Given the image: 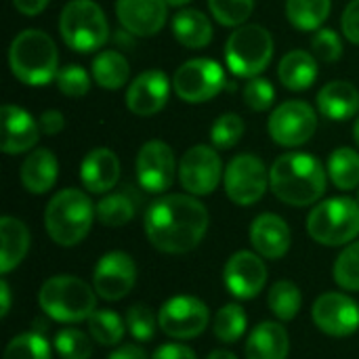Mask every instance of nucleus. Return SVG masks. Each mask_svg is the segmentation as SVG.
<instances>
[{
	"mask_svg": "<svg viewBox=\"0 0 359 359\" xmlns=\"http://www.w3.org/2000/svg\"><path fill=\"white\" fill-rule=\"evenodd\" d=\"M341 25H343V34L347 36V40L359 46V0L349 2V6L343 13Z\"/></svg>",
	"mask_w": 359,
	"mask_h": 359,
	"instance_id": "a18cd8bd",
	"label": "nucleus"
},
{
	"mask_svg": "<svg viewBox=\"0 0 359 359\" xmlns=\"http://www.w3.org/2000/svg\"><path fill=\"white\" fill-rule=\"evenodd\" d=\"M2 359H50V347L42 334L25 332L11 339Z\"/></svg>",
	"mask_w": 359,
	"mask_h": 359,
	"instance_id": "c9c22d12",
	"label": "nucleus"
},
{
	"mask_svg": "<svg viewBox=\"0 0 359 359\" xmlns=\"http://www.w3.org/2000/svg\"><path fill=\"white\" fill-rule=\"evenodd\" d=\"M38 301L48 318L63 324L88 320L97 309V292L76 276H55L46 280Z\"/></svg>",
	"mask_w": 359,
	"mask_h": 359,
	"instance_id": "39448f33",
	"label": "nucleus"
},
{
	"mask_svg": "<svg viewBox=\"0 0 359 359\" xmlns=\"http://www.w3.org/2000/svg\"><path fill=\"white\" fill-rule=\"evenodd\" d=\"M59 32L63 42L76 53H93L109 38L105 13L93 0H69L61 11Z\"/></svg>",
	"mask_w": 359,
	"mask_h": 359,
	"instance_id": "423d86ee",
	"label": "nucleus"
},
{
	"mask_svg": "<svg viewBox=\"0 0 359 359\" xmlns=\"http://www.w3.org/2000/svg\"><path fill=\"white\" fill-rule=\"evenodd\" d=\"M175 154L164 141H147L137 154V181L149 194L166 191L175 181Z\"/></svg>",
	"mask_w": 359,
	"mask_h": 359,
	"instance_id": "2eb2a0df",
	"label": "nucleus"
},
{
	"mask_svg": "<svg viewBox=\"0 0 359 359\" xmlns=\"http://www.w3.org/2000/svg\"><path fill=\"white\" fill-rule=\"evenodd\" d=\"M223 181L233 204L250 206L265 196L269 187V172L261 158L252 154H240L227 164Z\"/></svg>",
	"mask_w": 359,
	"mask_h": 359,
	"instance_id": "9d476101",
	"label": "nucleus"
},
{
	"mask_svg": "<svg viewBox=\"0 0 359 359\" xmlns=\"http://www.w3.org/2000/svg\"><path fill=\"white\" fill-rule=\"evenodd\" d=\"M309 236L324 246H343L359 236V202L330 198L320 202L307 219Z\"/></svg>",
	"mask_w": 359,
	"mask_h": 359,
	"instance_id": "0eeeda50",
	"label": "nucleus"
},
{
	"mask_svg": "<svg viewBox=\"0 0 359 359\" xmlns=\"http://www.w3.org/2000/svg\"><path fill=\"white\" fill-rule=\"evenodd\" d=\"M40 137V124L19 105H2V151L8 156L29 151Z\"/></svg>",
	"mask_w": 359,
	"mask_h": 359,
	"instance_id": "aec40b11",
	"label": "nucleus"
},
{
	"mask_svg": "<svg viewBox=\"0 0 359 359\" xmlns=\"http://www.w3.org/2000/svg\"><path fill=\"white\" fill-rule=\"evenodd\" d=\"M334 282L345 290H359V242L349 244L334 263Z\"/></svg>",
	"mask_w": 359,
	"mask_h": 359,
	"instance_id": "4c0bfd02",
	"label": "nucleus"
},
{
	"mask_svg": "<svg viewBox=\"0 0 359 359\" xmlns=\"http://www.w3.org/2000/svg\"><path fill=\"white\" fill-rule=\"evenodd\" d=\"M250 242L261 257L278 261L290 248V227L273 212L259 215L250 225Z\"/></svg>",
	"mask_w": 359,
	"mask_h": 359,
	"instance_id": "412c9836",
	"label": "nucleus"
},
{
	"mask_svg": "<svg viewBox=\"0 0 359 359\" xmlns=\"http://www.w3.org/2000/svg\"><path fill=\"white\" fill-rule=\"evenodd\" d=\"M124 328L126 326L122 318L111 309H95V313L88 318V330L93 339L105 347L118 345L124 337Z\"/></svg>",
	"mask_w": 359,
	"mask_h": 359,
	"instance_id": "473e14b6",
	"label": "nucleus"
},
{
	"mask_svg": "<svg viewBox=\"0 0 359 359\" xmlns=\"http://www.w3.org/2000/svg\"><path fill=\"white\" fill-rule=\"evenodd\" d=\"M353 139H355V143H358L359 147V118L355 120V124H353Z\"/></svg>",
	"mask_w": 359,
	"mask_h": 359,
	"instance_id": "5fc2aeb1",
	"label": "nucleus"
},
{
	"mask_svg": "<svg viewBox=\"0 0 359 359\" xmlns=\"http://www.w3.org/2000/svg\"><path fill=\"white\" fill-rule=\"evenodd\" d=\"M244 135V120L238 114H223L210 128V141L217 149L233 147Z\"/></svg>",
	"mask_w": 359,
	"mask_h": 359,
	"instance_id": "ea45409f",
	"label": "nucleus"
},
{
	"mask_svg": "<svg viewBox=\"0 0 359 359\" xmlns=\"http://www.w3.org/2000/svg\"><path fill=\"white\" fill-rule=\"evenodd\" d=\"M282 84L290 90H305L318 78V59L305 50H290L278 67Z\"/></svg>",
	"mask_w": 359,
	"mask_h": 359,
	"instance_id": "cd10ccee",
	"label": "nucleus"
},
{
	"mask_svg": "<svg viewBox=\"0 0 359 359\" xmlns=\"http://www.w3.org/2000/svg\"><path fill=\"white\" fill-rule=\"evenodd\" d=\"M170 95V82L164 72L147 69L139 74L126 90V107L137 116H154L164 109Z\"/></svg>",
	"mask_w": 359,
	"mask_h": 359,
	"instance_id": "a211bd4d",
	"label": "nucleus"
},
{
	"mask_svg": "<svg viewBox=\"0 0 359 359\" xmlns=\"http://www.w3.org/2000/svg\"><path fill=\"white\" fill-rule=\"evenodd\" d=\"M55 80H57L59 90L65 97H74V99L84 97L88 93V88H90V78H88L86 69L80 67V65H76V63L61 67L57 72V78Z\"/></svg>",
	"mask_w": 359,
	"mask_h": 359,
	"instance_id": "a19ab883",
	"label": "nucleus"
},
{
	"mask_svg": "<svg viewBox=\"0 0 359 359\" xmlns=\"http://www.w3.org/2000/svg\"><path fill=\"white\" fill-rule=\"evenodd\" d=\"M208 307L189 294L168 299L158 313V326L172 339H196L208 326Z\"/></svg>",
	"mask_w": 359,
	"mask_h": 359,
	"instance_id": "f8f14e48",
	"label": "nucleus"
},
{
	"mask_svg": "<svg viewBox=\"0 0 359 359\" xmlns=\"http://www.w3.org/2000/svg\"><path fill=\"white\" fill-rule=\"evenodd\" d=\"M212 17L227 27H240L255 11V0H208Z\"/></svg>",
	"mask_w": 359,
	"mask_h": 359,
	"instance_id": "e433bc0d",
	"label": "nucleus"
},
{
	"mask_svg": "<svg viewBox=\"0 0 359 359\" xmlns=\"http://www.w3.org/2000/svg\"><path fill=\"white\" fill-rule=\"evenodd\" d=\"M246 324L248 320L244 309L236 303H229L215 318V337L223 343H236L246 332Z\"/></svg>",
	"mask_w": 359,
	"mask_h": 359,
	"instance_id": "f704fd0d",
	"label": "nucleus"
},
{
	"mask_svg": "<svg viewBox=\"0 0 359 359\" xmlns=\"http://www.w3.org/2000/svg\"><path fill=\"white\" fill-rule=\"evenodd\" d=\"M206 359H238L231 351H225V349H217V351H212L210 355Z\"/></svg>",
	"mask_w": 359,
	"mask_h": 359,
	"instance_id": "603ef678",
	"label": "nucleus"
},
{
	"mask_svg": "<svg viewBox=\"0 0 359 359\" xmlns=\"http://www.w3.org/2000/svg\"><path fill=\"white\" fill-rule=\"evenodd\" d=\"M290 349L288 332L282 324L263 322L259 324L246 341L248 359H286Z\"/></svg>",
	"mask_w": 359,
	"mask_h": 359,
	"instance_id": "b1692460",
	"label": "nucleus"
},
{
	"mask_svg": "<svg viewBox=\"0 0 359 359\" xmlns=\"http://www.w3.org/2000/svg\"><path fill=\"white\" fill-rule=\"evenodd\" d=\"M358 202H359V191H358Z\"/></svg>",
	"mask_w": 359,
	"mask_h": 359,
	"instance_id": "6e6d98bb",
	"label": "nucleus"
},
{
	"mask_svg": "<svg viewBox=\"0 0 359 359\" xmlns=\"http://www.w3.org/2000/svg\"><path fill=\"white\" fill-rule=\"evenodd\" d=\"M95 215V206L84 191L61 189L46 204L44 227L55 244L76 246L88 236Z\"/></svg>",
	"mask_w": 359,
	"mask_h": 359,
	"instance_id": "20e7f679",
	"label": "nucleus"
},
{
	"mask_svg": "<svg viewBox=\"0 0 359 359\" xmlns=\"http://www.w3.org/2000/svg\"><path fill=\"white\" fill-rule=\"evenodd\" d=\"M223 175V162L215 147L194 145L179 162V181L191 196H208L217 189Z\"/></svg>",
	"mask_w": 359,
	"mask_h": 359,
	"instance_id": "ddd939ff",
	"label": "nucleus"
},
{
	"mask_svg": "<svg viewBox=\"0 0 359 359\" xmlns=\"http://www.w3.org/2000/svg\"><path fill=\"white\" fill-rule=\"evenodd\" d=\"M244 101L252 111H267L276 101V88L265 78H250L244 86Z\"/></svg>",
	"mask_w": 359,
	"mask_h": 359,
	"instance_id": "c03bdc74",
	"label": "nucleus"
},
{
	"mask_svg": "<svg viewBox=\"0 0 359 359\" xmlns=\"http://www.w3.org/2000/svg\"><path fill=\"white\" fill-rule=\"evenodd\" d=\"M0 299H2L0 318H6V316H8V309H11V290H8L6 280H2V282H0Z\"/></svg>",
	"mask_w": 359,
	"mask_h": 359,
	"instance_id": "3c124183",
	"label": "nucleus"
},
{
	"mask_svg": "<svg viewBox=\"0 0 359 359\" xmlns=\"http://www.w3.org/2000/svg\"><path fill=\"white\" fill-rule=\"evenodd\" d=\"M151 359H198V358H196V353H194L187 345H181V343H168V345L158 347Z\"/></svg>",
	"mask_w": 359,
	"mask_h": 359,
	"instance_id": "de8ad7c7",
	"label": "nucleus"
},
{
	"mask_svg": "<svg viewBox=\"0 0 359 359\" xmlns=\"http://www.w3.org/2000/svg\"><path fill=\"white\" fill-rule=\"evenodd\" d=\"M135 282H137V265L133 257L122 250H114L101 257L93 273L95 292L105 301L124 299L133 290Z\"/></svg>",
	"mask_w": 359,
	"mask_h": 359,
	"instance_id": "4468645a",
	"label": "nucleus"
},
{
	"mask_svg": "<svg viewBox=\"0 0 359 359\" xmlns=\"http://www.w3.org/2000/svg\"><path fill=\"white\" fill-rule=\"evenodd\" d=\"M273 57L271 34L257 23L240 25L225 44V61L231 74L240 78H257L267 69Z\"/></svg>",
	"mask_w": 359,
	"mask_h": 359,
	"instance_id": "6e6552de",
	"label": "nucleus"
},
{
	"mask_svg": "<svg viewBox=\"0 0 359 359\" xmlns=\"http://www.w3.org/2000/svg\"><path fill=\"white\" fill-rule=\"evenodd\" d=\"M40 130L44 135H59L63 128H65V118L59 109H46L42 116H40Z\"/></svg>",
	"mask_w": 359,
	"mask_h": 359,
	"instance_id": "49530a36",
	"label": "nucleus"
},
{
	"mask_svg": "<svg viewBox=\"0 0 359 359\" xmlns=\"http://www.w3.org/2000/svg\"><path fill=\"white\" fill-rule=\"evenodd\" d=\"M172 86L179 99L187 103H204L223 90L225 72L212 59H189L175 72Z\"/></svg>",
	"mask_w": 359,
	"mask_h": 359,
	"instance_id": "1a4fd4ad",
	"label": "nucleus"
},
{
	"mask_svg": "<svg viewBox=\"0 0 359 359\" xmlns=\"http://www.w3.org/2000/svg\"><path fill=\"white\" fill-rule=\"evenodd\" d=\"M59 175L57 158L50 149H34L21 164V183L29 194H46Z\"/></svg>",
	"mask_w": 359,
	"mask_h": 359,
	"instance_id": "393cba45",
	"label": "nucleus"
},
{
	"mask_svg": "<svg viewBox=\"0 0 359 359\" xmlns=\"http://www.w3.org/2000/svg\"><path fill=\"white\" fill-rule=\"evenodd\" d=\"M316 326L330 337H349L359 328V305L347 294L326 292L311 309Z\"/></svg>",
	"mask_w": 359,
	"mask_h": 359,
	"instance_id": "dca6fc26",
	"label": "nucleus"
},
{
	"mask_svg": "<svg viewBox=\"0 0 359 359\" xmlns=\"http://www.w3.org/2000/svg\"><path fill=\"white\" fill-rule=\"evenodd\" d=\"M332 8L330 0H286L288 21L303 32H318L328 19Z\"/></svg>",
	"mask_w": 359,
	"mask_h": 359,
	"instance_id": "c756f323",
	"label": "nucleus"
},
{
	"mask_svg": "<svg viewBox=\"0 0 359 359\" xmlns=\"http://www.w3.org/2000/svg\"><path fill=\"white\" fill-rule=\"evenodd\" d=\"M269 135L282 147H299L307 143L318 128L316 109L299 99L278 105L269 118Z\"/></svg>",
	"mask_w": 359,
	"mask_h": 359,
	"instance_id": "9b49d317",
	"label": "nucleus"
},
{
	"mask_svg": "<svg viewBox=\"0 0 359 359\" xmlns=\"http://www.w3.org/2000/svg\"><path fill=\"white\" fill-rule=\"evenodd\" d=\"M172 34L183 46L202 48L212 40V25L202 11L185 8L172 17Z\"/></svg>",
	"mask_w": 359,
	"mask_h": 359,
	"instance_id": "bb28decb",
	"label": "nucleus"
},
{
	"mask_svg": "<svg viewBox=\"0 0 359 359\" xmlns=\"http://www.w3.org/2000/svg\"><path fill=\"white\" fill-rule=\"evenodd\" d=\"M107 359H149L147 358V353L141 349V347H137V345H122V347H118L111 355Z\"/></svg>",
	"mask_w": 359,
	"mask_h": 359,
	"instance_id": "8fccbe9b",
	"label": "nucleus"
},
{
	"mask_svg": "<svg viewBox=\"0 0 359 359\" xmlns=\"http://www.w3.org/2000/svg\"><path fill=\"white\" fill-rule=\"evenodd\" d=\"M93 78L101 88L118 90L130 78V65L118 50H101L93 59Z\"/></svg>",
	"mask_w": 359,
	"mask_h": 359,
	"instance_id": "c85d7f7f",
	"label": "nucleus"
},
{
	"mask_svg": "<svg viewBox=\"0 0 359 359\" xmlns=\"http://www.w3.org/2000/svg\"><path fill=\"white\" fill-rule=\"evenodd\" d=\"M208 210L194 196L170 194L145 212V233L154 248L168 255L194 250L206 236Z\"/></svg>",
	"mask_w": 359,
	"mask_h": 359,
	"instance_id": "f257e3e1",
	"label": "nucleus"
},
{
	"mask_svg": "<svg viewBox=\"0 0 359 359\" xmlns=\"http://www.w3.org/2000/svg\"><path fill=\"white\" fill-rule=\"evenodd\" d=\"M269 185L276 198L284 204L309 206L326 191V170L311 154L290 151L273 162Z\"/></svg>",
	"mask_w": 359,
	"mask_h": 359,
	"instance_id": "f03ea898",
	"label": "nucleus"
},
{
	"mask_svg": "<svg viewBox=\"0 0 359 359\" xmlns=\"http://www.w3.org/2000/svg\"><path fill=\"white\" fill-rule=\"evenodd\" d=\"M267 303H269V309L273 311L276 318H280L282 322H290L301 311L303 294H301V290H299V286L294 282L280 280L269 288Z\"/></svg>",
	"mask_w": 359,
	"mask_h": 359,
	"instance_id": "2f4dec72",
	"label": "nucleus"
},
{
	"mask_svg": "<svg viewBox=\"0 0 359 359\" xmlns=\"http://www.w3.org/2000/svg\"><path fill=\"white\" fill-rule=\"evenodd\" d=\"M328 177L330 181L343 189L359 187V154L353 147H339L328 158Z\"/></svg>",
	"mask_w": 359,
	"mask_h": 359,
	"instance_id": "7c9ffc66",
	"label": "nucleus"
},
{
	"mask_svg": "<svg viewBox=\"0 0 359 359\" xmlns=\"http://www.w3.org/2000/svg\"><path fill=\"white\" fill-rule=\"evenodd\" d=\"M318 107L328 120H349L359 111V90L345 80L328 82L318 93Z\"/></svg>",
	"mask_w": 359,
	"mask_h": 359,
	"instance_id": "5701e85b",
	"label": "nucleus"
},
{
	"mask_svg": "<svg viewBox=\"0 0 359 359\" xmlns=\"http://www.w3.org/2000/svg\"><path fill=\"white\" fill-rule=\"evenodd\" d=\"M55 349L61 359H90L93 355L90 339L76 328H63L61 332H57Z\"/></svg>",
	"mask_w": 359,
	"mask_h": 359,
	"instance_id": "58836bf2",
	"label": "nucleus"
},
{
	"mask_svg": "<svg viewBox=\"0 0 359 359\" xmlns=\"http://www.w3.org/2000/svg\"><path fill=\"white\" fill-rule=\"evenodd\" d=\"M166 0H118L116 15L133 36H154L166 23Z\"/></svg>",
	"mask_w": 359,
	"mask_h": 359,
	"instance_id": "6ab92c4d",
	"label": "nucleus"
},
{
	"mask_svg": "<svg viewBox=\"0 0 359 359\" xmlns=\"http://www.w3.org/2000/svg\"><path fill=\"white\" fill-rule=\"evenodd\" d=\"M126 328L128 332L141 341V343H147L154 339L156 334V318H154V311L147 307V305H133L126 313Z\"/></svg>",
	"mask_w": 359,
	"mask_h": 359,
	"instance_id": "79ce46f5",
	"label": "nucleus"
},
{
	"mask_svg": "<svg viewBox=\"0 0 359 359\" xmlns=\"http://www.w3.org/2000/svg\"><path fill=\"white\" fill-rule=\"evenodd\" d=\"M95 212L105 227H122L135 217V204L126 194H109L101 198Z\"/></svg>",
	"mask_w": 359,
	"mask_h": 359,
	"instance_id": "72a5a7b5",
	"label": "nucleus"
},
{
	"mask_svg": "<svg viewBox=\"0 0 359 359\" xmlns=\"http://www.w3.org/2000/svg\"><path fill=\"white\" fill-rule=\"evenodd\" d=\"M187 2H191V0H166L168 6H183V4H187Z\"/></svg>",
	"mask_w": 359,
	"mask_h": 359,
	"instance_id": "864d4df0",
	"label": "nucleus"
},
{
	"mask_svg": "<svg viewBox=\"0 0 359 359\" xmlns=\"http://www.w3.org/2000/svg\"><path fill=\"white\" fill-rule=\"evenodd\" d=\"M80 179L90 194H107L120 179V160L107 147H95L80 164Z\"/></svg>",
	"mask_w": 359,
	"mask_h": 359,
	"instance_id": "4be33fe9",
	"label": "nucleus"
},
{
	"mask_svg": "<svg viewBox=\"0 0 359 359\" xmlns=\"http://www.w3.org/2000/svg\"><path fill=\"white\" fill-rule=\"evenodd\" d=\"M8 65L17 80L29 86H44L59 72L55 40L42 29H23L8 48Z\"/></svg>",
	"mask_w": 359,
	"mask_h": 359,
	"instance_id": "7ed1b4c3",
	"label": "nucleus"
},
{
	"mask_svg": "<svg viewBox=\"0 0 359 359\" xmlns=\"http://www.w3.org/2000/svg\"><path fill=\"white\" fill-rule=\"evenodd\" d=\"M46 4H48V0H13V6L25 17H34V15L42 13L46 8Z\"/></svg>",
	"mask_w": 359,
	"mask_h": 359,
	"instance_id": "09e8293b",
	"label": "nucleus"
},
{
	"mask_svg": "<svg viewBox=\"0 0 359 359\" xmlns=\"http://www.w3.org/2000/svg\"><path fill=\"white\" fill-rule=\"evenodd\" d=\"M311 48L316 59L324 61V63H334L341 59L343 55V40L334 29H318L316 36L311 38Z\"/></svg>",
	"mask_w": 359,
	"mask_h": 359,
	"instance_id": "37998d69",
	"label": "nucleus"
},
{
	"mask_svg": "<svg viewBox=\"0 0 359 359\" xmlns=\"http://www.w3.org/2000/svg\"><path fill=\"white\" fill-rule=\"evenodd\" d=\"M223 278H225L227 290L233 297L255 299L265 288L267 267L261 257H257L248 250H240V252L231 255L229 261L225 263Z\"/></svg>",
	"mask_w": 359,
	"mask_h": 359,
	"instance_id": "f3484780",
	"label": "nucleus"
},
{
	"mask_svg": "<svg viewBox=\"0 0 359 359\" xmlns=\"http://www.w3.org/2000/svg\"><path fill=\"white\" fill-rule=\"evenodd\" d=\"M0 271L8 273L13 271L27 255L29 250V231L23 221L15 217H2L0 219Z\"/></svg>",
	"mask_w": 359,
	"mask_h": 359,
	"instance_id": "a878e982",
	"label": "nucleus"
}]
</instances>
